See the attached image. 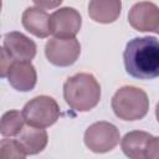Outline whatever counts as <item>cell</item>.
<instances>
[{
	"label": "cell",
	"instance_id": "cell-7",
	"mask_svg": "<svg viewBox=\"0 0 159 159\" xmlns=\"http://www.w3.org/2000/svg\"><path fill=\"white\" fill-rule=\"evenodd\" d=\"M81 26L82 16L75 7H60L51 14L50 30L55 37L72 39L80 32Z\"/></svg>",
	"mask_w": 159,
	"mask_h": 159
},
{
	"label": "cell",
	"instance_id": "cell-6",
	"mask_svg": "<svg viewBox=\"0 0 159 159\" xmlns=\"http://www.w3.org/2000/svg\"><path fill=\"white\" fill-rule=\"evenodd\" d=\"M45 55L50 63L58 67H68L78 60L81 55V43L76 37H52L45 45Z\"/></svg>",
	"mask_w": 159,
	"mask_h": 159
},
{
	"label": "cell",
	"instance_id": "cell-19",
	"mask_svg": "<svg viewBox=\"0 0 159 159\" xmlns=\"http://www.w3.org/2000/svg\"><path fill=\"white\" fill-rule=\"evenodd\" d=\"M61 4H62V0H60V1H53V2H48V1H34V5H35V6H39V7H41V9H43V10L60 6Z\"/></svg>",
	"mask_w": 159,
	"mask_h": 159
},
{
	"label": "cell",
	"instance_id": "cell-20",
	"mask_svg": "<svg viewBox=\"0 0 159 159\" xmlns=\"http://www.w3.org/2000/svg\"><path fill=\"white\" fill-rule=\"evenodd\" d=\"M155 117H157V120H158V123H159V102H158L157 106H155Z\"/></svg>",
	"mask_w": 159,
	"mask_h": 159
},
{
	"label": "cell",
	"instance_id": "cell-8",
	"mask_svg": "<svg viewBox=\"0 0 159 159\" xmlns=\"http://www.w3.org/2000/svg\"><path fill=\"white\" fill-rule=\"evenodd\" d=\"M128 22L140 32L159 35V6L152 1L135 2L128 11Z\"/></svg>",
	"mask_w": 159,
	"mask_h": 159
},
{
	"label": "cell",
	"instance_id": "cell-14",
	"mask_svg": "<svg viewBox=\"0 0 159 159\" xmlns=\"http://www.w3.org/2000/svg\"><path fill=\"white\" fill-rule=\"evenodd\" d=\"M153 135L144 130L128 132L120 139V148L129 159H145V148Z\"/></svg>",
	"mask_w": 159,
	"mask_h": 159
},
{
	"label": "cell",
	"instance_id": "cell-1",
	"mask_svg": "<svg viewBox=\"0 0 159 159\" xmlns=\"http://www.w3.org/2000/svg\"><path fill=\"white\" fill-rule=\"evenodd\" d=\"M125 71L138 80L159 77V40L154 36L134 37L128 41L123 52Z\"/></svg>",
	"mask_w": 159,
	"mask_h": 159
},
{
	"label": "cell",
	"instance_id": "cell-12",
	"mask_svg": "<svg viewBox=\"0 0 159 159\" xmlns=\"http://www.w3.org/2000/svg\"><path fill=\"white\" fill-rule=\"evenodd\" d=\"M16 140L21 144L27 155H36L46 148L48 135L43 128H36L26 124Z\"/></svg>",
	"mask_w": 159,
	"mask_h": 159
},
{
	"label": "cell",
	"instance_id": "cell-17",
	"mask_svg": "<svg viewBox=\"0 0 159 159\" xmlns=\"http://www.w3.org/2000/svg\"><path fill=\"white\" fill-rule=\"evenodd\" d=\"M145 159H159V137H152L145 148Z\"/></svg>",
	"mask_w": 159,
	"mask_h": 159
},
{
	"label": "cell",
	"instance_id": "cell-2",
	"mask_svg": "<svg viewBox=\"0 0 159 159\" xmlns=\"http://www.w3.org/2000/svg\"><path fill=\"white\" fill-rule=\"evenodd\" d=\"M63 98L71 109L88 112L101 101V84L92 73H76L66 80L63 84Z\"/></svg>",
	"mask_w": 159,
	"mask_h": 159
},
{
	"label": "cell",
	"instance_id": "cell-11",
	"mask_svg": "<svg viewBox=\"0 0 159 159\" xmlns=\"http://www.w3.org/2000/svg\"><path fill=\"white\" fill-rule=\"evenodd\" d=\"M50 17L51 15L46 10L32 5L26 7L25 11L22 12L21 22L25 30H27L34 36L40 39H46L51 34Z\"/></svg>",
	"mask_w": 159,
	"mask_h": 159
},
{
	"label": "cell",
	"instance_id": "cell-5",
	"mask_svg": "<svg viewBox=\"0 0 159 159\" xmlns=\"http://www.w3.org/2000/svg\"><path fill=\"white\" fill-rule=\"evenodd\" d=\"M120 139L118 128L109 122H96L84 132V144L93 153H108L113 150Z\"/></svg>",
	"mask_w": 159,
	"mask_h": 159
},
{
	"label": "cell",
	"instance_id": "cell-18",
	"mask_svg": "<svg viewBox=\"0 0 159 159\" xmlns=\"http://www.w3.org/2000/svg\"><path fill=\"white\" fill-rule=\"evenodd\" d=\"M14 58L9 55V52L2 47L1 48V77L5 78L7 77V73L10 71V67L12 66L14 63Z\"/></svg>",
	"mask_w": 159,
	"mask_h": 159
},
{
	"label": "cell",
	"instance_id": "cell-15",
	"mask_svg": "<svg viewBox=\"0 0 159 159\" xmlns=\"http://www.w3.org/2000/svg\"><path fill=\"white\" fill-rule=\"evenodd\" d=\"M25 119L22 116V112L11 109L7 111L2 114L1 117V127H0V133L5 138H11V137H17L21 130L24 129Z\"/></svg>",
	"mask_w": 159,
	"mask_h": 159
},
{
	"label": "cell",
	"instance_id": "cell-4",
	"mask_svg": "<svg viewBox=\"0 0 159 159\" xmlns=\"http://www.w3.org/2000/svg\"><path fill=\"white\" fill-rule=\"evenodd\" d=\"M25 123L36 128H47L53 125L60 118V107L56 99L41 94L30 99L22 108Z\"/></svg>",
	"mask_w": 159,
	"mask_h": 159
},
{
	"label": "cell",
	"instance_id": "cell-9",
	"mask_svg": "<svg viewBox=\"0 0 159 159\" xmlns=\"http://www.w3.org/2000/svg\"><path fill=\"white\" fill-rule=\"evenodd\" d=\"M2 47L9 52L14 61L20 62H31L37 51L36 43L25 34L19 31H11L4 35Z\"/></svg>",
	"mask_w": 159,
	"mask_h": 159
},
{
	"label": "cell",
	"instance_id": "cell-3",
	"mask_svg": "<svg viewBox=\"0 0 159 159\" xmlns=\"http://www.w3.org/2000/svg\"><path fill=\"white\" fill-rule=\"evenodd\" d=\"M114 114L122 120H139L149 111L147 93L135 86H123L113 94L111 101Z\"/></svg>",
	"mask_w": 159,
	"mask_h": 159
},
{
	"label": "cell",
	"instance_id": "cell-16",
	"mask_svg": "<svg viewBox=\"0 0 159 159\" xmlns=\"http://www.w3.org/2000/svg\"><path fill=\"white\" fill-rule=\"evenodd\" d=\"M26 153L16 139H2L0 143V159H26Z\"/></svg>",
	"mask_w": 159,
	"mask_h": 159
},
{
	"label": "cell",
	"instance_id": "cell-13",
	"mask_svg": "<svg viewBox=\"0 0 159 159\" xmlns=\"http://www.w3.org/2000/svg\"><path fill=\"white\" fill-rule=\"evenodd\" d=\"M122 2L119 0H92L88 2V15L98 24H112L120 15Z\"/></svg>",
	"mask_w": 159,
	"mask_h": 159
},
{
	"label": "cell",
	"instance_id": "cell-10",
	"mask_svg": "<svg viewBox=\"0 0 159 159\" xmlns=\"http://www.w3.org/2000/svg\"><path fill=\"white\" fill-rule=\"evenodd\" d=\"M10 86L19 92L32 91L37 82V72L31 62L15 61L7 73Z\"/></svg>",
	"mask_w": 159,
	"mask_h": 159
}]
</instances>
